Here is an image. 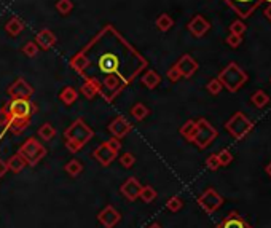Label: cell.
Returning <instances> with one entry per match:
<instances>
[{"label":"cell","instance_id":"27","mask_svg":"<svg viewBox=\"0 0 271 228\" xmlns=\"http://www.w3.org/2000/svg\"><path fill=\"white\" fill-rule=\"evenodd\" d=\"M130 113L133 115L134 120H137V122H142V120H145L148 115H150V109L145 105V104H142V102H137V104H134L131 107V110Z\"/></svg>","mask_w":271,"mask_h":228},{"label":"cell","instance_id":"41","mask_svg":"<svg viewBox=\"0 0 271 228\" xmlns=\"http://www.w3.org/2000/svg\"><path fill=\"white\" fill-rule=\"evenodd\" d=\"M106 145L112 152H115V153H118V152L121 150V141H120V139H117V137H110L108 141H106Z\"/></svg>","mask_w":271,"mask_h":228},{"label":"cell","instance_id":"22","mask_svg":"<svg viewBox=\"0 0 271 228\" xmlns=\"http://www.w3.org/2000/svg\"><path fill=\"white\" fill-rule=\"evenodd\" d=\"M77 99H79V91H77L74 86H64L59 93V101L67 107L72 105Z\"/></svg>","mask_w":271,"mask_h":228},{"label":"cell","instance_id":"39","mask_svg":"<svg viewBox=\"0 0 271 228\" xmlns=\"http://www.w3.org/2000/svg\"><path fill=\"white\" fill-rule=\"evenodd\" d=\"M10 122H11V117H10L8 110H6V107L3 105L2 109H0V128L6 129V126L10 125Z\"/></svg>","mask_w":271,"mask_h":228},{"label":"cell","instance_id":"13","mask_svg":"<svg viewBox=\"0 0 271 228\" xmlns=\"http://www.w3.org/2000/svg\"><path fill=\"white\" fill-rule=\"evenodd\" d=\"M187 29H189V32L193 37H196V39H201V37H204L206 34L209 32L211 24H209V21L206 20L204 16L196 15V16L191 18L189 24H187Z\"/></svg>","mask_w":271,"mask_h":228},{"label":"cell","instance_id":"15","mask_svg":"<svg viewBox=\"0 0 271 228\" xmlns=\"http://www.w3.org/2000/svg\"><path fill=\"white\" fill-rule=\"evenodd\" d=\"M140 190H142V185L139 183V180L136 179V177H130V179H126L120 187L121 195H123L128 201L137 200L139 195H140Z\"/></svg>","mask_w":271,"mask_h":228},{"label":"cell","instance_id":"48","mask_svg":"<svg viewBox=\"0 0 271 228\" xmlns=\"http://www.w3.org/2000/svg\"><path fill=\"white\" fill-rule=\"evenodd\" d=\"M270 81H271V78H270Z\"/></svg>","mask_w":271,"mask_h":228},{"label":"cell","instance_id":"18","mask_svg":"<svg viewBox=\"0 0 271 228\" xmlns=\"http://www.w3.org/2000/svg\"><path fill=\"white\" fill-rule=\"evenodd\" d=\"M93 156H94V160H98L102 164V166H108V164H112V161L117 158V153L108 149L106 145V142H104V144H101L94 149Z\"/></svg>","mask_w":271,"mask_h":228},{"label":"cell","instance_id":"45","mask_svg":"<svg viewBox=\"0 0 271 228\" xmlns=\"http://www.w3.org/2000/svg\"><path fill=\"white\" fill-rule=\"evenodd\" d=\"M265 16L268 18V20L271 21V0H270V5L265 8Z\"/></svg>","mask_w":271,"mask_h":228},{"label":"cell","instance_id":"31","mask_svg":"<svg viewBox=\"0 0 271 228\" xmlns=\"http://www.w3.org/2000/svg\"><path fill=\"white\" fill-rule=\"evenodd\" d=\"M157 190H155L152 185H144L140 190V195H139V198L144 201V203H152L155 201V198H157Z\"/></svg>","mask_w":271,"mask_h":228},{"label":"cell","instance_id":"17","mask_svg":"<svg viewBox=\"0 0 271 228\" xmlns=\"http://www.w3.org/2000/svg\"><path fill=\"white\" fill-rule=\"evenodd\" d=\"M34 42L38 45V48L47 51V50H51L56 45V34L50 29H42L40 32H37Z\"/></svg>","mask_w":271,"mask_h":228},{"label":"cell","instance_id":"30","mask_svg":"<svg viewBox=\"0 0 271 228\" xmlns=\"http://www.w3.org/2000/svg\"><path fill=\"white\" fill-rule=\"evenodd\" d=\"M64 171L70 176V177H77L79 174H81L83 173V164H81V161H79V160H70L66 166H64Z\"/></svg>","mask_w":271,"mask_h":228},{"label":"cell","instance_id":"8","mask_svg":"<svg viewBox=\"0 0 271 228\" xmlns=\"http://www.w3.org/2000/svg\"><path fill=\"white\" fill-rule=\"evenodd\" d=\"M198 204L206 214H214L216 211L222 207L223 204V196L214 188H208L198 196Z\"/></svg>","mask_w":271,"mask_h":228},{"label":"cell","instance_id":"1","mask_svg":"<svg viewBox=\"0 0 271 228\" xmlns=\"http://www.w3.org/2000/svg\"><path fill=\"white\" fill-rule=\"evenodd\" d=\"M69 66L83 80H96L101 83L107 75H117L126 85H131L148 67V61L112 24H106L70 58Z\"/></svg>","mask_w":271,"mask_h":228},{"label":"cell","instance_id":"16","mask_svg":"<svg viewBox=\"0 0 271 228\" xmlns=\"http://www.w3.org/2000/svg\"><path fill=\"white\" fill-rule=\"evenodd\" d=\"M216 228H252V225L236 211H231Z\"/></svg>","mask_w":271,"mask_h":228},{"label":"cell","instance_id":"40","mask_svg":"<svg viewBox=\"0 0 271 228\" xmlns=\"http://www.w3.org/2000/svg\"><path fill=\"white\" fill-rule=\"evenodd\" d=\"M206 166H208V169H211V171H217L218 168H222L217 155H211V156L206 158Z\"/></svg>","mask_w":271,"mask_h":228},{"label":"cell","instance_id":"37","mask_svg":"<svg viewBox=\"0 0 271 228\" xmlns=\"http://www.w3.org/2000/svg\"><path fill=\"white\" fill-rule=\"evenodd\" d=\"M246 24H244L243 21H240V20H236V21H233L231 23V26H230V34H235V35H241L243 37V34L246 32Z\"/></svg>","mask_w":271,"mask_h":228},{"label":"cell","instance_id":"11","mask_svg":"<svg viewBox=\"0 0 271 228\" xmlns=\"http://www.w3.org/2000/svg\"><path fill=\"white\" fill-rule=\"evenodd\" d=\"M108 132L112 134V137H117V139H123L125 136H128L130 132L133 131V125L128 122L125 117H117L113 118L110 123L107 126Z\"/></svg>","mask_w":271,"mask_h":228},{"label":"cell","instance_id":"12","mask_svg":"<svg viewBox=\"0 0 271 228\" xmlns=\"http://www.w3.org/2000/svg\"><path fill=\"white\" fill-rule=\"evenodd\" d=\"M176 69L179 71V74H180V77L182 78H191L193 75L196 74V71H198V62L191 58L190 54H184V56H180V59L176 62Z\"/></svg>","mask_w":271,"mask_h":228},{"label":"cell","instance_id":"7","mask_svg":"<svg viewBox=\"0 0 271 228\" xmlns=\"http://www.w3.org/2000/svg\"><path fill=\"white\" fill-rule=\"evenodd\" d=\"M11 118L19 120H30L37 110V105L30 99H11L10 102L5 104Z\"/></svg>","mask_w":271,"mask_h":228},{"label":"cell","instance_id":"44","mask_svg":"<svg viewBox=\"0 0 271 228\" xmlns=\"http://www.w3.org/2000/svg\"><path fill=\"white\" fill-rule=\"evenodd\" d=\"M6 173H8V166H6V161L0 160V177H3Z\"/></svg>","mask_w":271,"mask_h":228},{"label":"cell","instance_id":"19","mask_svg":"<svg viewBox=\"0 0 271 228\" xmlns=\"http://www.w3.org/2000/svg\"><path fill=\"white\" fill-rule=\"evenodd\" d=\"M24 29H26V24L21 18H18V16H11L10 20L5 23V32L10 37H18Z\"/></svg>","mask_w":271,"mask_h":228},{"label":"cell","instance_id":"20","mask_svg":"<svg viewBox=\"0 0 271 228\" xmlns=\"http://www.w3.org/2000/svg\"><path fill=\"white\" fill-rule=\"evenodd\" d=\"M80 91L86 99H94L101 93V83L96 80H85L80 86Z\"/></svg>","mask_w":271,"mask_h":228},{"label":"cell","instance_id":"35","mask_svg":"<svg viewBox=\"0 0 271 228\" xmlns=\"http://www.w3.org/2000/svg\"><path fill=\"white\" fill-rule=\"evenodd\" d=\"M206 90H208L212 96H217V94H220V91L223 90V86L220 81H218V78H212L208 81V85H206Z\"/></svg>","mask_w":271,"mask_h":228},{"label":"cell","instance_id":"23","mask_svg":"<svg viewBox=\"0 0 271 228\" xmlns=\"http://www.w3.org/2000/svg\"><path fill=\"white\" fill-rule=\"evenodd\" d=\"M30 125V120H19V118H11L10 125L6 126V129H8L11 134L15 136H19L23 134V132L27 129V126Z\"/></svg>","mask_w":271,"mask_h":228},{"label":"cell","instance_id":"3","mask_svg":"<svg viewBox=\"0 0 271 228\" xmlns=\"http://www.w3.org/2000/svg\"><path fill=\"white\" fill-rule=\"evenodd\" d=\"M217 78L227 91L236 93L247 81V74L244 72L236 62H230V64L218 74Z\"/></svg>","mask_w":271,"mask_h":228},{"label":"cell","instance_id":"26","mask_svg":"<svg viewBox=\"0 0 271 228\" xmlns=\"http://www.w3.org/2000/svg\"><path fill=\"white\" fill-rule=\"evenodd\" d=\"M179 132H180V136L185 137L189 142H191L193 137H195V132H196V122L195 120H189V122H185L182 126H180Z\"/></svg>","mask_w":271,"mask_h":228},{"label":"cell","instance_id":"42","mask_svg":"<svg viewBox=\"0 0 271 228\" xmlns=\"http://www.w3.org/2000/svg\"><path fill=\"white\" fill-rule=\"evenodd\" d=\"M227 43L231 48H238L243 43V37L241 35H235V34H230L227 37Z\"/></svg>","mask_w":271,"mask_h":228},{"label":"cell","instance_id":"29","mask_svg":"<svg viewBox=\"0 0 271 228\" xmlns=\"http://www.w3.org/2000/svg\"><path fill=\"white\" fill-rule=\"evenodd\" d=\"M250 101H252V104L257 107V109H263V107H267L270 104V96L265 93V91H255L252 94V98H250Z\"/></svg>","mask_w":271,"mask_h":228},{"label":"cell","instance_id":"32","mask_svg":"<svg viewBox=\"0 0 271 228\" xmlns=\"http://www.w3.org/2000/svg\"><path fill=\"white\" fill-rule=\"evenodd\" d=\"M56 10L59 11L62 16H67L70 11L74 10V2H72V0H57V2H56Z\"/></svg>","mask_w":271,"mask_h":228},{"label":"cell","instance_id":"46","mask_svg":"<svg viewBox=\"0 0 271 228\" xmlns=\"http://www.w3.org/2000/svg\"><path fill=\"white\" fill-rule=\"evenodd\" d=\"M265 173H267V176L268 177H271V161L267 164V166H265Z\"/></svg>","mask_w":271,"mask_h":228},{"label":"cell","instance_id":"25","mask_svg":"<svg viewBox=\"0 0 271 228\" xmlns=\"http://www.w3.org/2000/svg\"><path fill=\"white\" fill-rule=\"evenodd\" d=\"M37 134H38V137L42 139V141L50 142V141H53V139L56 137L57 131H56V128L51 123H43L40 128H38Z\"/></svg>","mask_w":271,"mask_h":228},{"label":"cell","instance_id":"9","mask_svg":"<svg viewBox=\"0 0 271 228\" xmlns=\"http://www.w3.org/2000/svg\"><path fill=\"white\" fill-rule=\"evenodd\" d=\"M223 2L227 3L238 16L246 20V18H249L260 7L262 2H267V0H223Z\"/></svg>","mask_w":271,"mask_h":228},{"label":"cell","instance_id":"34","mask_svg":"<svg viewBox=\"0 0 271 228\" xmlns=\"http://www.w3.org/2000/svg\"><path fill=\"white\" fill-rule=\"evenodd\" d=\"M38 51H40V48H38V45L35 42H27L23 47V54L27 56V58H35V56L38 54Z\"/></svg>","mask_w":271,"mask_h":228},{"label":"cell","instance_id":"4","mask_svg":"<svg viewBox=\"0 0 271 228\" xmlns=\"http://www.w3.org/2000/svg\"><path fill=\"white\" fill-rule=\"evenodd\" d=\"M18 153L21 155V158L26 161L27 166L34 168L47 156V149H45L43 144L40 141H37L35 137H29L27 141L21 144V147L18 149Z\"/></svg>","mask_w":271,"mask_h":228},{"label":"cell","instance_id":"10","mask_svg":"<svg viewBox=\"0 0 271 228\" xmlns=\"http://www.w3.org/2000/svg\"><path fill=\"white\" fill-rule=\"evenodd\" d=\"M6 93H8V96L11 99H30V96L34 94V88L24 78H16L8 86Z\"/></svg>","mask_w":271,"mask_h":228},{"label":"cell","instance_id":"14","mask_svg":"<svg viewBox=\"0 0 271 228\" xmlns=\"http://www.w3.org/2000/svg\"><path fill=\"white\" fill-rule=\"evenodd\" d=\"M98 220H99V224L104 228H115V227H117V224H120L121 214L113 206H106L98 214Z\"/></svg>","mask_w":271,"mask_h":228},{"label":"cell","instance_id":"36","mask_svg":"<svg viewBox=\"0 0 271 228\" xmlns=\"http://www.w3.org/2000/svg\"><path fill=\"white\" fill-rule=\"evenodd\" d=\"M134 163H136V156L131 153V152H126V153L120 156V164L125 169H131L134 166Z\"/></svg>","mask_w":271,"mask_h":228},{"label":"cell","instance_id":"43","mask_svg":"<svg viewBox=\"0 0 271 228\" xmlns=\"http://www.w3.org/2000/svg\"><path fill=\"white\" fill-rule=\"evenodd\" d=\"M166 77H167V80H169V81H172V83H176V81H179L180 78H182V77H180L179 71L176 69V66H172L169 71L166 72Z\"/></svg>","mask_w":271,"mask_h":228},{"label":"cell","instance_id":"24","mask_svg":"<svg viewBox=\"0 0 271 228\" xmlns=\"http://www.w3.org/2000/svg\"><path fill=\"white\" fill-rule=\"evenodd\" d=\"M6 166H8V171H11V173H15V174H18V173H21V171L27 166L26 164V161L21 158V155L19 153H15V155H11L8 160H6Z\"/></svg>","mask_w":271,"mask_h":228},{"label":"cell","instance_id":"6","mask_svg":"<svg viewBox=\"0 0 271 228\" xmlns=\"http://www.w3.org/2000/svg\"><path fill=\"white\" fill-rule=\"evenodd\" d=\"M217 136H218V132L214 126H212L206 118H199L196 120V132L191 142L195 144L198 149L204 150L216 141Z\"/></svg>","mask_w":271,"mask_h":228},{"label":"cell","instance_id":"38","mask_svg":"<svg viewBox=\"0 0 271 228\" xmlns=\"http://www.w3.org/2000/svg\"><path fill=\"white\" fill-rule=\"evenodd\" d=\"M217 158L218 161H220V166H228V164H231V161H233V155L230 153V150H220L217 153Z\"/></svg>","mask_w":271,"mask_h":228},{"label":"cell","instance_id":"28","mask_svg":"<svg viewBox=\"0 0 271 228\" xmlns=\"http://www.w3.org/2000/svg\"><path fill=\"white\" fill-rule=\"evenodd\" d=\"M155 26L158 27L160 32H167V30H171L172 26H174V20L172 18L167 15V13H161L158 18H157V21H155Z\"/></svg>","mask_w":271,"mask_h":228},{"label":"cell","instance_id":"47","mask_svg":"<svg viewBox=\"0 0 271 228\" xmlns=\"http://www.w3.org/2000/svg\"><path fill=\"white\" fill-rule=\"evenodd\" d=\"M147 228H163V227H161V225L158 224V222H153V224H150Z\"/></svg>","mask_w":271,"mask_h":228},{"label":"cell","instance_id":"2","mask_svg":"<svg viewBox=\"0 0 271 228\" xmlns=\"http://www.w3.org/2000/svg\"><path fill=\"white\" fill-rule=\"evenodd\" d=\"M93 137H94L93 128H89L83 118H77L64 131V144H66V149L70 153H77L79 150H81Z\"/></svg>","mask_w":271,"mask_h":228},{"label":"cell","instance_id":"33","mask_svg":"<svg viewBox=\"0 0 271 228\" xmlns=\"http://www.w3.org/2000/svg\"><path fill=\"white\" fill-rule=\"evenodd\" d=\"M166 207H167V211H171V212H179L180 209L184 207V201L180 200L179 196H172V198L167 200Z\"/></svg>","mask_w":271,"mask_h":228},{"label":"cell","instance_id":"5","mask_svg":"<svg viewBox=\"0 0 271 228\" xmlns=\"http://www.w3.org/2000/svg\"><path fill=\"white\" fill-rule=\"evenodd\" d=\"M225 129H227L236 141H243L244 137L250 134V131L254 129V122L244 115L243 112H236L231 115V118L225 123Z\"/></svg>","mask_w":271,"mask_h":228},{"label":"cell","instance_id":"21","mask_svg":"<svg viewBox=\"0 0 271 228\" xmlns=\"http://www.w3.org/2000/svg\"><path fill=\"white\" fill-rule=\"evenodd\" d=\"M140 81L142 85H144L147 90H155L160 83H161V77L157 71H152V69H148V71L140 77Z\"/></svg>","mask_w":271,"mask_h":228}]
</instances>
